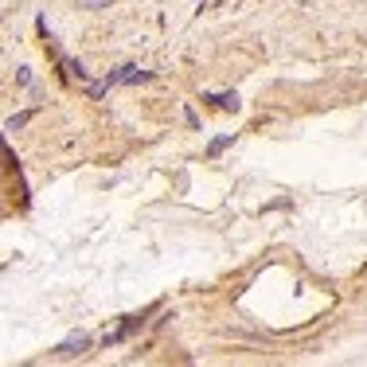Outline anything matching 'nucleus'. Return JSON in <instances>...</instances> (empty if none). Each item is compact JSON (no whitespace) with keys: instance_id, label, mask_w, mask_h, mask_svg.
I'll return each mask as SVG.
<instances>
[{"instance_id":"1","label":"nucleus","mask_w":367,"mask_h":367,"mask_svg":"<svg viewBox=\"0 0 367 367\" xmlns=\"http://www.w3.org/2000/svg\"><path fill=\"white\" fill-rule=\"evenodd\" d=\"M86 348H90V336H86V332H74V336H67L63 344H55L51 352H55V355H63V359H71V355L86 352Z\"/></svg>"},{"instance_id":"2","label":"nucleus","mask_w":367,"mask_h":367,"mask_svg":"<svg viewBox=\"0 0 367 367\" xmlns=\"http://www.w3.org/2000/svg\"><path fill=\"white\" fill-rule=\"evenodd\" d=\"M203 102H215L219 110H227V113H234L238 106H243V98L234 94V90H227V94H203Z\"/></svg>"},{"instance_id":"3","label":"nucleus","mask_w":367,"mask_h":367,"mask_svg":"<svg viewBox=\"0 0 367 367\" xmlns=\"http://www.w3.org/2000/svg\"><path fill=\"white\" fill-rule=\"evenodd\" d=\"M234 145V133H227V137H215V141H211L208 145V157H219L223 148H231Z\"/></svg>"},{"instance_id":"4","label":"nucleus","mask_w":367,"mask_h":367,"mask_svg":"<svg viewBox=\"0 0 367 367\" xmlns=\"http://www.w3.org/2000/svg\"><path fill=\"white\" fill-rule=\"evenodd\" d=\"M67 71H71L74 78H78V82H86V78H90V71H86V63H78V59H67Z\"/></svg>"},{"instance_id":"5","label":"nucleus","mask_w":367,"mask_h":367,"mask_svg":"<svg viewBox=\"0 0 367 367\" xmlns=\"http://www.w3.org/2000/svg\"><path fill=\"white\" fill-rule=\"evenodd\" d=\"M113 0H78V8H86V12H102V8H110Z\"/></svg>"},{"instance_id":"6","label":"nucleus","mask_w":367,"mask_h":367,"mask_svg":"<svg viewBox=\"0 0 367 367\" xmlns=\"http://www.w3.org/2000/svg\"><path fill=\"white\" fill-rule=\"evenodd\" d=\"M27 118H32V113H16V118H8V122H4V129H8V133H16V129L27 122Z\"/></svg>"}]
</instances>
